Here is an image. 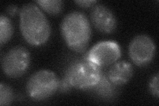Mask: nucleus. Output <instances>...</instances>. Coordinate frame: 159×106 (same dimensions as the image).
Listing matches in <instances>:
<instances>
[{
	"mask_svg": "<svg viewBox=\"0 0 159 106\" xmlns=\"http://www.w3.org/2000/svg\"><path fill=\"white\" fill-rule=\"evenodd\" d=\"M19 27L25 40L33 46L47 43L51 29L48 20L37 5L25 4L19 11Z\"/></svg>",
	"mask_w": 159,
	"mask_h": 106,
	"instance_id": "nucleus-1",
	"label": "nucleus"
},
{
	"mask_svg": "<svg viewBox=\"0 0 159 106\" xmlns=\"http://www.w3.org/2000/svg\"><path fill=\"white\" fill-rule=\"evenodd\" d=\"M61 31L70 49L76 53L85 51L92 34L91 25L85 14L80 12L68 13L61 22Z\"/></svg>",
	"mask_w": 159,
	"mask_h": 106,
	"instance_id": "nucleus-2",
	"label": "nucleus"
},
{
	"mask_svg": "<svg viewBox=\"0 0 159 106\" xmlns=\"http://www.w3.org/2000/svg\"><path fill=\"white\" fill-rule=\"evenodd\" d=\"M103 72L101 68L86 58L76 59L68 66L63 80L71 88L79 90L93 88L99 82Z\"/></svg>",
	"mask_w": 159,
	"mask_h": 106,
	"instance_id": "nucleus-3",
	"label": "nucleus"
},
{
	"mask_svg": "<svg viewBox=\"0 0 159 106\" xmlns=\"http://www.w3.org/2000/svg\"><path fill=\"white\" fill-rule=\"evenodd\" d=\"M60 85L56 74L51 70H41L33 74L26 85L29 96L36 101H41L51 97Z\"/></svg>",
	"mask_w": 159,
	"mask_h": 106,
	"instance_id": "nucleus-4",
	"label": "nucleus"
},
{
	"mask_svg": "<svg viewBox=\"0 0 159 106\" xmlns=\"http://www.w3.org/2000/svg\"><path fill=\"white\" fill-rule=\"evenodd\" d=\"M30 64V53L23 47L17 46L9 50L2 59V68L7 77L17 78L27 72Z\"/></svg>",
	"mask_w": 159,
	"mask_h": 106,
	"instance_id": "nucleus-5",
	"label": "nucleus"
},
{
	"mask_svg": "<svg viewBox=\"0 0 159 106\" xmlns=\"http://www.w3.org/2000/svg\"><path fill=\"white\" fill-rule=\"evenodd\" d=\"M156 53V45L147 35H139L131 41L129 54L134 64L144 67L151 62Z\"/></svg>",
	"mask_w": 159,
	"mask_h": 106,
	"instance_id": "nucleus-6",
	"label": "nucleus"
},
{
	"mask_svg": "<svg viewBox=\"0 0 159 106\" xmlns=\"http://www.w3.org/2000/svg\"><path fill=\"white\" fill-rule=\"evenodd\" d=\"M121 51L119 45L113 41H104L98 43L89 50L87 57L99 67L112 65L120 58Z\"/></svg>",
	"mask_w": 159,
	"mask_h": 106,
	"instance_id": "nucleus-7",
	"label": "nucleus"
},
{
	"mask_svg": "<svg viewBox=\"0 0 159 106\" xmlns=\"http://www.w3.org/2000/svg\"><path fill=\"white\" fill-rule=\"evenodd\" d=\"M90 18L93 26L101 33L110 34L117 28V21L115 15L104 5H95L92 9Z\"/></svg>",
	"mask_w": 159,
	"mask_h": 106,
	"instance_id": "nucleus-8",
	"label": "nucleus"
},
{
	"mask_svg": "<svg viewBox=\"0 0 159 106\" xmlns=\"http://www.w3.org/2000/svg\"><path fill=\"white\" fill-rule=\"evenodd\" d=\"M133 74V65L126 60H120L112 64L108 70L107 77L112 84L122 85L131 80Z\"/></svg>",
	"mask_w": 159,
	"mask_h": 106,
	"instance_id": "nucleus-9",
	"label": "nucleus"
},
{
	"mask_svg": "<svg viewBox=\"0 0 159 106\" xmlns=\"http://www.w3.org/2000/svg\"><path fill=\"white\" fill-rule=\"evenodd\" d=\"M13 34V24L7 17L1 15L0 16V44L1 46L7 43Z\"/></svg>",
	"mask_w": 159,
	"mask_h": 106,
	"instance_id": "nucleus-10",
	"label": "nucleus"
},
{
	"mask_svg": "<svg viewBox=\"0 0 159 106\" xmlns=\"http://www.w3.org/2000/svg\"><path fill=\"white\" fill-rule=\"evenodd\" d=\"M44 11L51 15H58L62 12L63 7V2L61 0H41L36 1Z\"/></svg>",
	"mask_w": 159,
	"mask_h": 106,
	"instance_id": "nucleus-11",
	"label": "nucleus"
},
{
	"mask_svg": "<svg viewBox=\"0 0 159 106\" xmlns=\"http://www.w3.org/2000/svg\"><path fill=\"white\" fill-rule=\"evenodd\" d=\"M14 94L12 88L9 85L1 83L0 84V105H9L12 103Z\"/></svg>",
	"mask_w": 159,
	"mask_h": 106,
	"instance_id": "nucleus-12",
	"label": "nucleus"
},
{
	"mask_svg": "<svg viewBox=\"0 0 159 106\" xmlns=\"http://www.w3.org/2000/svg\"><path fill=\"white\" fill-rule=\"evenodd\" d=\"M149 90L154 96L157 98H159V90H158V73L153 76L149 82Z\"/></svg>",
	"mask_w": 159,
	"mask_h": 106,
	"instance_id": "nucleus-13",
	"label": "nucleus"
},
{
	"mask_svg": "<svg viewBox=\"0 0 159 106\" xmlns=\"http://www.w3.org/2000/svg\"><path fill=\"white\" fill-rule=\"evenodd\" d=\"M97 2V1H94V0H83V1L78 0V1H75V3L78 4L80 7H82L84 8L91 7L93 4L96 3Z\"/></svg>",
	"mask_w": 159,
	"mask_h": 106,
	"instance_id": "nucleus-14",
	"label": "nucleus"
},
{
	"mask_svg": "<svg viewBox=\"0 0 159 106\" xmlns=\"http://www.w3.org/2000/svg\"><path fill=\"white\" fill-rule=\"evenodd\" d=\"M7 12L9 16H14L17 12V7L15 5H10L7 9Z\"/></svg>",
	"mask_w": 159,
	"mask_h": 106,
	"instance_id": "nucleus-15",
	"label": "nucleus"
}]
</instances>
